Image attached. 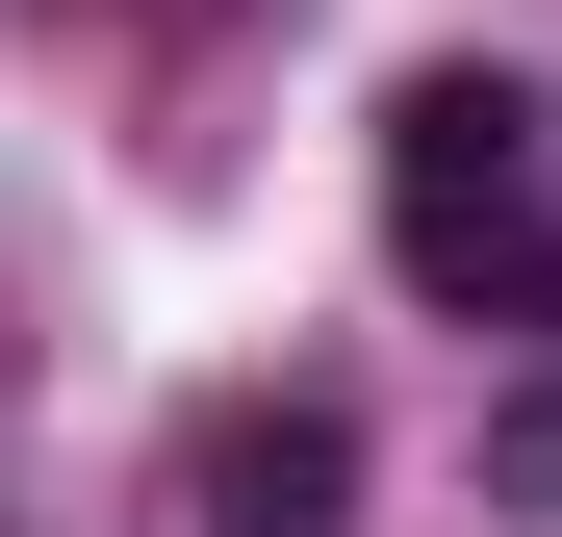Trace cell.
Wrapping results in <instances>:
<instances>
[{
  "label": "cell",
  "mask_w": 562,
  "mask_h": 537,
  "mask_svg": "<svg viewBox=\"0 0 562 537\" xmlns=\"http://www.w3.org/2000/svg\"><path fill=\"white\" fill-rule=\"evenodd\" d=\"M384 256H409L435 307H486V333H562V205H537V77L435 52L409 103H384Z\"/></svg>",
  "instance_id": "cell-1"
},
{
  "label": "cell",
  "mask_w": 562,
  "mask_h": 537,
  "mask_svg": "<svg viewBox=\"0 0 562 537\" xmlns=\"http://www.w3.org/2000/svg\"><path fill=\"white\" fill-rule=\"evenodd\" d=\"M179 512H205V537H333V512H358V435H333L307 384H231L205 435H179Z\"/></svg>",
  "instance_id": "cell-2"
},
{
  "label": "cell",
  "mask_w": 562,
  "mask_h": 537,
  "mask_svg": "<svg viewBox=\"0 0 562 537\" xmlns=\"http://www.w3.org/2000/svg\"><path fill=\"white\" fill-rule=\"evenodd\" d=\"M486 512H562V358H537V384L486 410Z\"/></svg>",
  "instance_id": "cell-3"
}]
</instances>
